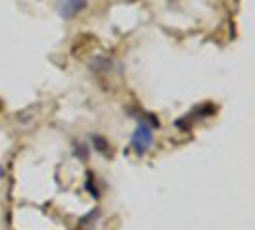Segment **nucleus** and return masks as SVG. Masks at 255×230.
<instances>
[{
    "label": "nucleus",
    "instance_id": "nucleus-5",
    "mask_svg": "<svg viewBox=\"0 0 255 230\" xmlns=\"http://www.w3.org/2000/svg\"><path fill=\"white\" fill-rule=\"evenodd\" d=\"M2 177H4V167L0 165V179H2Z\"/></svg>",
    "mask_w": 255,
    "mask_h": 230
},
{
    "label": "nucleus",
    "instance_id": "nucleus-4",
    "mask_svg": "<svg viewBox=\"0 0 255 230\" xmlns=\"http://www.w3.org/2000/svg\"><path fill=\"white\" fill-rule=\"evenodd\" d=\"M87 188L90 190V194L94 196V198H98V190H96V186H94V180H92V175H89V179H87V184H85Z\"/></svg>",
    "mask_w": 255,
    "mask_h": 230
},
{
    "label": "nucleus",
    "instance_id": "nucleus-3",
    "mask_svg": "<svg viewBox=\"0 0 255 230\" xmlns=\"http://www.w3.org/2000/svg\"><path fill=\"white\" fill-rule=\"evenodd\" d=\"M92 140H94V144H96V150H98V152H104L106 155L110 153V148H108V142L104 140V138H100L98 134H94V136H92Z\"/></svg>",
    "mask_w": 255,
    "mask_h": 230
},
{
    "label": "nucleus",
    "instance_id": "nucleus-1",
    "mask_svg": "<svg viewBox=\"0 0 255 230\" xmlns=\"http://www.w3.org/2000/svg\"><path fill=\"white\" fill-rule=\"evenodd\" d=\"M155 127H157V119H153L150 115L138 119V127L134 128L130 136V148L138 155H144L153 146V128Z\"/></svg>",
    "mask_w": 255,
    "mask_h": 230
},
{
    "label": "nucleus",
    "instance_id": "nucleus-2",
    "mask_svg": "<svg viewBox=\"0 0 255 230\" xmlns=\"http://www.w3.org/2000/svg\"><path fill=\"white\" fill-rule=\"evenodd\" d=\"M87 6H89L87 0H60L58 12L64 19H71V17H75L77 13L83 12Z\"/></svg>",
    "mask_w": 255,
    "mask_h": 230
}]
</instances>
